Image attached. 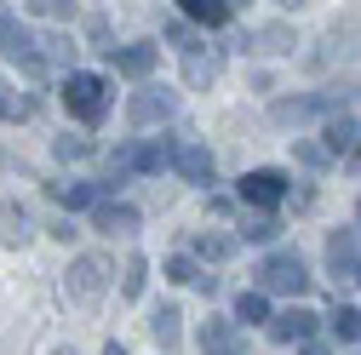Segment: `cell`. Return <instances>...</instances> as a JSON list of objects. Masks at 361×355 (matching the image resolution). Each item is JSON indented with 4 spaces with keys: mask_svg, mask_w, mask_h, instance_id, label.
Instances as JSON below:
<instances>
[{
    "mask_svg": "<svg viewBox=\"0 0 361 355\" xmlns=\"http://www.w3.org/2000/svg\"><path fill=\"white\" fill-rule=\"evenodd\" d=\"M258 287H264V292H304V287H310L304 258H298V252H276V258H264Z\"/></svg>",
    "mask_w": 361,
    "mask_h": 355,
    "instance_id": "obj_2",
    "label": "cell"
},
{
    "mask_svg": "<svg viewBox=\"0 0 361 355\" xmlns=\"http://www.w3.org/2000/svg\"><path fill=\"white\" fill-rule=\"evenodd\" d=\"M281 195H287V178L269 172V166H258V172L241 178V201H247V206H276Z\"/></svg>",
    "mask_w": 361,
    "mask_h": 355,
    "instance_id": "obj_5",
    "label": "cell"
},
{
    "mask_svg": "<svg viewBox=\"0 0 361 355\" xmlns=\"http://www.w3.org/2000/svg\"><path fill=\"white\" fill-rule=\"evenodd\" d=\"M304 355H327V349H322V344H304Z\"/></svg>",
    "mask_w": 361,
    "mask_h": 355,
    "instance_id": "obj_29",
    "label": "cell"
},
{
    "mask_svg": "<svg viewBox=\"0 0 361 355\" xmlns=\"http://www.w3.org/2000/svg\"><path fill=\"white\" fill-rule=\"evenodd\" d=\"M172 109H178V98L172 92H155V86H149V92H138V98H132V126H155V120H172Z\"/></svg>",
    "mask_w": 361,
    "mask_h": 355,
    "instance_id": "obj_8",
    "label": "cell"
},
{
    "mask_svg": "<svg viewBox=\"0 0 361 355\" xmlns=\"http://www.w3.org/2000/svg\"><path fill=\"white\" fill-rule=\"evenodd\" d=\"M144 275H149V263H144V258H132V263H126V281H121V292H126V298H138V292H144Z\"/></svg>",
    "mask_w": 361,
    "mask_h": 355,
    "instance_id": "obj_25",
    "label": "cell"
},
{
    "mask_svg": "<svg viewBox=\"0 0 361 355\" xmlns=\"http://www.w3.org/2000/svg\"><path fill=\"white\" fill-rule=\"evenodd\" d=\"M247 46H258V52H293L298 40H293V29H287V23H269V29H252Z\"/></svg>",
    "mask_w": 361,
    "mask_h": 355,
    "instance_id": "obj_12",
    "label": "cell"
},
{
    "mask_svg": "<svg viewBox=\"0 0 361 355\" xmlns=\"http://www.w3.org/2000/svg\"><path fill=\"white\" fill-rule=\"evenodd\" d=\"M178 6H184L190 18H201V23H224V18H230V0H178Z\"/></svg>",
    "mask_w": 361,
    "mask_h": 355,
    "instance_id": "obj_18",
    "label": "cell"
},
{
    "mask_svg": "<svg viewBox=\"0 0 361 355\" xmlns=\"http://www.w3.org/2000/svg\"><path fill=\"white\" fill-rule=\"evenodd\" d=\"M178 172L190 178V184H212V155L201 149V144H178V161H172Z\"/></svg>",
    "mask_w": 361,
    "mask_h": 355,
    "instance_id": "obj_9",
    "label": "cell"
},
{
    "mask_svg": "<svg viewBox=\"0 0 361 355\" xmlns=\"http://www.w3.org/2000/svg\"><path fill=\"white\" fill-rule=\"evenodd\" d=\"M355 218H361V206H355Z\"/></svg>",
    "mask_w": 361,
    "mask_h": 355,
    "instance_id": "obj_33",
    "label": "cell"
},
{
    "mask_svg": "<svg viewBox=\"0 0 361 355\" xmlns=\"http://www.w3.org/2000/svg\"><path fill=\"white\" fill-rule=\"evenodd\" d=\"M104 355H126V349H121V344H109V349H104Z\"/></svg>",
    "mask_w": 361,
    "mask_h": 355,
    "instance_id": "obj_30",
    "label": "cell"
},
{
    "mask_svg": "<svg viewBox=\"0 0 361 355\" xmlns=\"http://www.w3.org/2000/svg\"><path fill=\"white\" fill-rule=\"evenodd\" d=\"M201 349H212V355H235V332L224 327V321H207V327H201Z\"/></svg>",
    "mask_w": 361,
    "mask_h": 355,
    "instance_id": "obj_19",
    "label": "cell"
},
{
    "mask_svg": "<svg viewBox=\"0 0 361 355\" xmlns=\"http://www.w3.org/2000/svg\"><path fill=\"white\" fill-rule=\"evenodd\" d=\"M58 155L63 161H80V155H92V144H86V138H58Z\"/></svg>",
    "mask_w": 361,
    "mask_h": 355,
    "instance_id": "obj_27",
    "label": "cell"
},
{
    "mask_svg": "<svg viewBox=\"0 0 361 355\" xmlns=\"http://www.w3.org/2000/svg\"><path fill=\"white\" fill-rule=\"evenodd\" d=\"M166 275H172V281H184V287H207V292H212V275H201V263H195V258H166Z\"/></svg>",
    "mask_w": 361,
    "mask_h": 355,
    "instance_id": "obj_17",
    "label": "cell"
},
{
    "mask_svg": "<svg viewBox=\"0 0 361 355\" xmlns=\"http://www.w3.org/2000/svg\"><path fill=\"white\" fill-rule=\"evenodd\" d=\"M58 201H63L69 212H80V206H98V184H58Z\"/></svg>",
    "mask_w": 361,
    "mask_h": 355,
    "instance_id": "obj_21",
    "label": "cell"
},
{
    "mask_svg": "<svg viewBox=\"0 0 361 355\" xmlns=\"http://www.w3.org/2000/svg\"><path fill=\"white\" fill-rule=\"evenodd\" d=\"M29 12H35V18H52V23H63V18L75 12V0H29Z\"/></svg>",
    "mask_w": 361,
    "mask_h": 355,
    "instance_id": "obj_23",
    "label": "cell"
},
{
    "mask_svg": "<svg viewBox=\"0 0 361 355\" xmlns=\"http://www.w3.org/2000/svg\"><path fill=\"white\" fill-rule=\"evenodd\" d=\"M58 355H75V349H58Z\"/></svg>",
    "mask_w": 361,
    "mask_h": 355,
    "instance_id": "obj_31",
    "label": "cell"
},
{
    "mask_svg": "<svg viewBox=\"0 0 361 355\" xmlns=\"http://www.w3.org/2000/svg\"><path fill=\"white\" fill-rule=\"evenodd\" d=\"M327 321H333V338H338V344H355V338H361V309L338 304V309H333Z\"/></svg>",
    "mask_w": 361,
    "mask_h": 355,
    "instance_id": "obj_16",
    "label": "cell"
},
{
    "mask_svg": "<svg viewBox=\"0 0 361 355\" xmlns=\"http://www.w3.org/2000/svg\"><path fill=\"white\" fill-rule=\"evenodd\" d=\"M315 321H322V316H315V309H281V316H269V338H276V344H310V332H315Z\"/></svg>",
    "mask_w": 361,
    "mask_h": 355,
    "instance_id": "obj_4",
    "label": "cell"
},
{
    "mask_svg": "<svg viewBox=\"0 0 361 355\" xmlns=\"http://www.w3.org/2000/svg\"><path fill=\"white\" fill-rule=\"evenodd\" d=\"M195 252H201V258H230V252H235V241H230V235H201V241H195Z\"/></svg>",
    "mask_w": 361,
    "mask_h": 355,
    "instance_id": "obj_24",
    "label": "cell"
},
{
    "mask_svg": "<svg viewBox=\"0 0 361 355\" xmlns=\"http://www.w3.org/2000/svg\"><path fill=\"white\" fill-rule=\"evenodd\" d=\"M18 115H29V98H12L6 86H0V120H18Z\"/></svg>",
    "mask_w": 361,
    "mask_h": 355,
    "instance_id": "obj_26",
    "label": "cell"
},
{
    "mask_svg": "<svg viewBox=\"0 0 361 355\" xmlns=\"http://www.w3.org/2000/svg\"><path fill=\"white\" fill-rule=\"evenodd\" d=\"M269 235H276V218H252L247 224V241H269Z\"/></svg>",
    "mask_w": 361,
    "mask_h": 355,
    "instance_id": "obj_28",
    "label": "cell"
},
{
    "mask_svg": "<svg viewBox=\"0 0 361 355\" xmlns=\"http://www.w3.org/2000/svg\"><path fill=\"white\" fill-rule=\"evenodd\" d=\"M104 275H109V270H104L98 258H75V263H69V298L92 304V298L104 292Z\"/></svg>",
    "mask_w": 361,
    "mask_h": 355,
    "instance_id": "obj_7",
    "label": "cell"
},
{
    "mask_svg": "<svg viewBox=\"0 0 361 355\" xmlns=\"http://www.w3.org/2000/svg\"><path fill=\"white\" fill-rule=\"evenodd\" d=\"M333 98H287V104H276V120L281 126H293V120H310V115H322Z\"/></svg>",
    "mask_w": 361,
    "mask_h": 355,
    "instance_id": "obj_13",
    "label": "cell"
},
{
    "mask_svg": "<svg viewBox=\"0 0 361 355\" xmlns=\"http://www.w3.org/2000/svg\"><path fill=\"white\" fill-rule=\"evenodd\" d=\"M235 321H269V292L264 287H252V292L235 298Z\"/></svg>",
    "mask_w": 361,
    "mask_h": 355,
    "instance_id": "obj_15",
    "label": "cell"
},
{
    "mask_svg": "<svg viewBox=\"0 0 361 355\" xmlns=\"http://www.w3.org/2000/svg\"><path fill=\"white\" fill-rule=\"evenodd\" d=\"M327 263H333L338 281H361V235H355V230L333 235V241H327Z\"/></svg>",
    "mask_w": 361,
    "mask_h": 355,
    "instance_id": "obj_6",
    "label": "cell"
},
{
    "mask_svg": "<svg viewBox=\"0 0 361 355\" xmlns=\"http://www.w3.org/2000/svg\"><path fill=\"white\" fill-rule=\"evenodd\" d=\"M98 230H104V235H132V230H138V212H132V206H109V201H98Z\"/></svg>",
    "mask_w": 361,
    "mask_h": 355,
    "instance_id": "obj_10",
    "label": "cell"
},
{
    "mask_svg": "<svg viewBox=\"0 0 361 355\" xmlns=\"http://www.w3.org/2000/svg\"><path fill=\"white\" fill-rule=\"evenodd\" d=\"M63 109H69L75 120H104V109H109L104 75H69V80H63Z\"/></svg>",
    "mask_w": 361,
    "mask_h": 355,
    "instance_id": "obj_1",
    "label": "cell"
},
{
    "mask_svg": "<svg viewBox=\"0 0 361 355\" xmlns=\"http://www.w3.org/2000/svg\"><path fill=\"white\" fill-rule=\"evenodd\" d=\"M178 321H184V316H178L172 304H161V309H155L149 332H155V344H161V349H178Z\"/></svg>",
    "mask_w": 361,
    "mask_h": 355,
    "instance_id": "obj_14",
    "label": "cell"
},
{
    "mask_svg": "<svg viewBox=\"0 0 361 355\" xmlns=\"http://www.w3.org/2000/svg\"><path fill=\"white\" fill-rule=\"evenodd\" d=\"M287 6H298V0H287Z\"/></svg>",
    "mask_w": 361,
    "mask_h": 355,
    "instance_id": "obj_32",
    "label": "cell"
},
{
    "mask_svg": "<svg viewBox=\"0 0 361 355\" xmlns=\"http://www.w3.org/2000/svg\"><path fill=\"white\" fill-rule=\"evenodd\" d=\"M0 52H6L12 63H23L29 75H40V69H47V58L35 52V40H29V29H18V18H12V12H0Z\"/></svg>",
    "mask_w": 361,
    "mask_h": 355,
    "instance_id": "obj_3",
    "label": "cell"
},
{
    "mask_svg": "<svg viewBox=\"0 0 361 355\" xmlns=\"http://www.w3.org/2000/svg\"><path fill=\"white\" fill-rule=\"evenodd\" d=\"M115 69L132 75V80H144V75L155 69V46H121V52H115Z\"/></svg>",
    "mask_w": 361,
    "mask_h": 355,
    "instance_id": "obj_11",
    "label": "cell"
},
{
    "mask_svg": "<svg viewBox=\"0 0 361 355\" xmlns=\"http://www.w3.org/2000/svg\"><path fill=\"white\" fill-rule=\"evenodd\" d=\"M327 149H333V155H344V149H355V120H350V115H338V120H327Z\"/></svg>",
    "mask_w": 361,
    "mask_h": 355,
    "instance_id": "obj_20",
    "label": "cell"
},
{
    "mask_svg": "<svg viewBox=\"0 0 361 355\" xmlns=\"http://www.w3.org/2000/svg\"><path fill=\"white\" fill-rule=\"evenodd\" d=\"M184 75H190V86H207V80H218V58H212V52H207V58L190 52V58H184Z\"/></svg>",
    "mask_w": 361,
    "mask_h": 355,
    "instance_id": "obj_22",
    "label": "cell"
}]
</instances>
